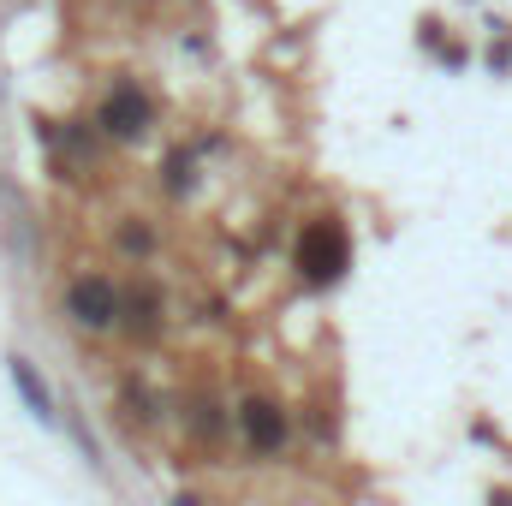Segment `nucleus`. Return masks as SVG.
Listing matches in <instances>:
<instances>
[{"label": "nucleus", "instance_id": "obj_1", "mask_svg": "<svg viewBox=\"0 0 512 506\" xmlns=\"http://www.w3.org/2000/svg\"><path fill=\"white\" fill-rule=\"evenodd\" d=\"M298 274L310 280V286H334L346 268H352V239H346V227L340 221H310L304 233H298Z\"/></svg>", "mask_w": 512, "mask_h": 506}, {"label": "nucleus", "instance_id": "obj_2", "mask_svg": "<svg viewBox=\"0 0 512 506\" xmlns=\"http://www.w3.org/2000/svg\"><path fill=\"white\" fill-rule=\"evenodd\" d=\"M66 316H72V328H84V334L114 328V322H120V292H114V280H108V274H78V280L66 286Z\"/></svg>", "mask_w": 512, "mask_h": 506}, {"label": "nucleus", "instance_id": "obj_3", "mask_svg": "<svg viewBox=\"0 0 512 506\" xmlns=\"http://www.w3.org/2000/svg\"><path fill=\"white\" fill-rule=\"evenodd\" d=\"M149 120H155V108H149V96L137 84H114L108 102H102V114H96V126L108 131L114 143H137L149 131Z\"/></svg>", "mask_w": 512, "mask_h": 506}, {"label": "nucleus", "instance_id": "obj_4", "mask_svg": "<svg viewBox=\"0 0 512 506\" xmlns=\"http://www.w3.org/2000/svg\"><path fill=\"white\" fill-rule=\"evenodd\" d=\"M239 435H245V447H251L256 459H274L280 447H286V435H292V423H286V411L274 405V399H245L239 405Z\"/></svg>", "mask_w": 512, "mask_h": 506}, {"label": "nucleus", "instance_id": "obj_5", "mask_svg": "<svg viewBox=\"0 0 512 506\" xmlns=\"http://www.w3.org/2000/svg\"><path fill=\"white\" fill-rule=\"evenodd\" d=\"M120 322L131 328V340H155L161 334V286L155 280H137L120 298Z\"/></svg>", "mask_w": 512, "mask_h": 506}, {"label": "nucleus", "instance_id": "obj_6", "mask_svg": "<svg viewBox=\"0 0 512 506\" xmlns=\"http://www.w3.org/2000/svg\"><path fill=\"white\" fill-rule=\"evenodd\" d=\"M221 423H227V417H221V405H215V399H191V405H185V429H191L203 447H215V441H221Z\"/></svg>", "mask_w": 512, "mask_h": 506}, {"label": "nucleus", "instance_id": "obj_7", "mask_svg": "<svg viewBox=\"0 0 512 506\" xmlns=\"http://www.w3.org/2000/svg\"><path fill=\"white\" fill-rule=\"evenodd\" d=\"M12 381H18V393H24V405H30L36 417H54V399H48V387L36 381V370H30L24 358H12Z\"/></svg>", "mask_w": 512, "mask_h": 506}, {"label": "nucleus", "instance_id": "obj_8", "mask_svg": "<svg viewBox=\"0 0 512 506\" xmlns=\"http://www.w3.org/2000/svg\"><path fill=\"white\" fill-rule=\"evenodd\" d=\"M126 417H131V423H155V411H149V393H143V387H131V381H126Z\"/></svg>", "mask_w": 512, "mask_h": 506}, {"label": "nucleus", "instance_id": "obj_9", "mask_svg": "<svg viewBox=\"0 0 512 506\" xmlns=\"http://www.w3.org/2000/svg\"><path fill=\"white\" fill-rule=\"evenodd\" d=\"M167 185H173V191L191 185V155H173V161H167Z\"/></svg>", "mask_w": 512, "mask_h": 506}, {"label": "nucleus", "instance_id": "obj_10", "mask_svg": "<svg viewBox=\"0 0 512 506\" xmlns=\"http://www.w3.org/2000/svg\"><path fill=\"white\" fill-rule=\"evenodd\" d=\"M120 251L143 256V251H149V227H126V233H120Z\"/></svg>", "mask_w": 512, "mask_h": 506}]
</instances>
